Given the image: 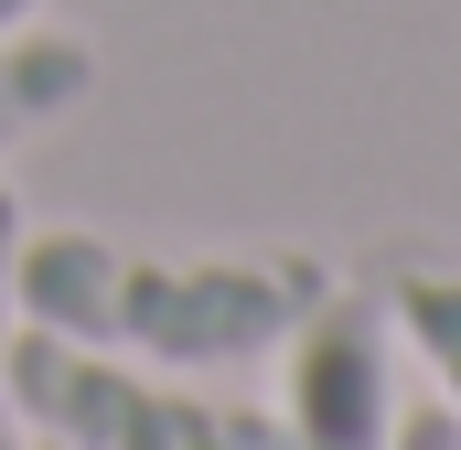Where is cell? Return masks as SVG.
Instances as JSON below:
<instances>
[{"mask_svg": "<svg viewBox=\"0 0 461 450\" xmlns=\"http://www.w3.org/2000/svg\"><path fill=\"white\" fill-rule=\"evenodd\" d=\"M43 450H54V440H43Z\"/></svg>", "mask_w": 461, "mask_h": 450, "instance_id": "9c48e42d", "label": "cell"}, {"mask_svg": "<svg viewBox=\"0 0 461 450\" xmlns=\"http://www.w3.org/2000/svg\"><path fill=\"white\" fill-rule=\"evenodd\" d=\"M290 450H397V364L375 290H322L290 333Z\"/></svg>", "mask_w": 461, "mask_h": 450, "instance_id": "3957f363", "label": "cell"}, {"mask_svg": "<svg viewBox=\"0 0 461 450\" xmlns=\"http://www.w3.org/2000/svg\"><path fill=\"white\" fill-rule=\"evenodd\" d=\"M397 450H461V418L440 397H397Z\"/></svg>", "mask_w": 461, "mask_h": 450, "instance_id": "52a82bcc", "label": "cell"}, {"mask_svg": "<svg viewBox=\"0 0 461 450\" xmlns=\"http://www.w3.org/2000/svg\"><path fill=\"white\" fill-rule=\"evenodd\" d=\"M333 290L312 247H247V257H150L97 225H22L11 311L97 354L150 364H247L301 333V311Z\"/></svg>", "mask_w": 461, "mask_h": 450, "instance_id": "6da1fadb", "label": "cell"}, {"mask_svg": "<svg viewBox=\"0 0 461 450\" xmlns=\"http://www.w3.org/2000/svg\"><path fill=\"white\" fill-rule=\"evenodd\" d=\"M86 86H97V43L86 32H54V22L0 32V150H22L32 129H54Z\"/></svg>", "mask_w": 461, "mask_h": 450, "instance_id": "5b68a950", "label": "cell"}, {"mask_svg": "<svg viewBox=\"0 0 461 450\" xmlns=\"http://www.w3.org/2000/svg\"><path fill=\"white\" fill-rule=\"evenodd\" d=\"M32 11H43V0H0V32H22V22H32Z\"/></svg>", "mask_w": 461, "mask_h": 450, "instance_id": "ba28073f", "label": "cell"}, {"mask_svg": "<svg viewBox=\"0 0 461 450\" xmlns=\"http://www.w3.org/2000/svg\"><path fill=\"white\" fill-rule=\"evenodd\" d=\"M11 408L54 450H290L279 408L247 397H172L129 375L97 343H65L43 322H11Z\"/></svg>", "mask_w": 461, "mask_h": 450, "instance_id": "7a4b0ae2", "label": "cell"}, {"mask_svg": "<svg viewBox=\"0 0 461 450\" xmlns=\"http://www.w3.org/2000/svg\"><path fill=\"white\" fill-rule=\"evenodd\" d=\"M375 311H386V333L419 343L440 408L461 418V257H440V247H386L375 257Z\"/></svg>", "mask_w": 461, "mask_h": 450, "instance_id": "277c9868", "label": "cell"}, {"mask_svg": "<svg viewBox=\"0 0 461 450\" xmlns=\"http://www.w3.org/2000/svg\"><path fill=\"white\" fill-rule=\"evenodd\" d=\"M22 194H11V183H0V450H32L22 440V408H11V322H22V311H11V257H22Z\"/></svg>", "mask_w": 461, "mask_h": 450, "instance_id": "8992f818", "label": "cell"}]
</instances>
